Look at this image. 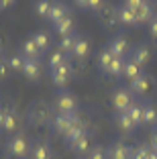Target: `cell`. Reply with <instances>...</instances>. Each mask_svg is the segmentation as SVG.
<instances>
[{"mask_svg":"<svg viewBox=\"0 0 157 159\" xmlns=\"http://www.w3.org/2000/svg\"><path fill=\"white\" fill-rule=\"evenodd\" d=\"M31 39L37 43V47L41 51H49L51 49V35L47 31H37L35 35H31Z\"/></svg>","mask_w":157,"mask_h":159,"instance_id":"obj_27","label":"cell"},{"mask_svg":"<svg viewBox=\"0 0 157 159\" xmlns=\"http://www.w3.org/2000/svg\"><path fill=\"white\" fill-rule=\"evenodd\" d=\"M53 104H47L45 100H35V102L29 106V120L33 125H51L53 120Z\"/></svg>","mask_w":157,"mask_h":159,"instance_id":"obj_1","label":"cell"},{"mask_svg":"<svg viewBox=\"0 0 157 159\" xmlns=\"http://www.w3.org/2000/svg\"><path fill=\"white\" fill-rule=\"evenodd\" d=\"M98 19H100V23L104 25V27H114V25L118 23V16H116V6L104 4L100 8V12H98Z\"/></svg>","mask_w":157,"mask_h":159,"instance_id":"obj_15","label":"cell"},{"mask_svg":"<svg viewBox=\"0 0 157 159\" xmlns=\"http://www.w3.org/2000/svg\"><path fill=\"white\" fill-rule=\"evenodd\" d=\"M78 120H80V114H55L53 120H51V129H53L55 135L63 137L65 133L72 129V125L78 122Z\"/></svg>","mask_w":157,"mask_h":159,"instance_id":"obj_6","label":"cell"},{"mask_svg":"<svg viewBox=\"0 0 157 159\" xmlns=\"http://www.w3.org/2000/svg\"><path fill=\"white\" fill-rule=\"evenodd\" d=\"M0 53H2V47H0Z\"/></svg>","mask_w":157,"mask_h":159,"instance_id":"obj_43","label":"cell"},{"mask_svg":"<svg viewBox=\"0 0 157 159\" xmlns=\"http://www.w3.org/2000/svg\"><path fill=\"white\" fill-rule=\"evenodd\" d=\"M108 49H110L112 55L116 57H122L125 59L127 55L131 57V51H133V47H131V41L125 37V35H114V37H110V41H108Z\"/></svg>","mask_w":157,"mask_h":159,"instance_id":"obj_4","label":"cell"},{"mask_svg":"<svg viewBox=\"0 0 157 159\" xmlns=\"http://www.w3.org/2000/svg\"><path fill=\"white\" fill-rule=\"evenodd\" d=\"M153 88H155V80L149 74H143L141 78L129 84V90L133 92V96H147V94H151Z\"/></svg>","mask_w":157,"mask_h":159,"instance_id":"obj_8","label":"cell"},{"mask_svg":"<svg viewBox=\"0 0 157 159\" xmlns=\"http://www.w3.org/2000/svg\"><path fill=\"white\" fill-rule=\"evenodd\" d=\"M23 75L29 80V82H39L43 75V66L41 59H27L23 67Z\"/></svg>","mask_w":157,"mask_h":159,"instance_id":"obj_11","label":"cell"},{"mask_svg":"<svg viewBox=\"0 0 157 159\" xmlns=\"http://www.w3.org/2000/svg\"><path fill=\"white\" fill-rule=\"evenodd\" d=\"M78 98L69 90H57L55 98H53V110L55 114H78Z\"/></svg>","mask_w":157,"mask_h":159,"instance_id":"obj_2","label":"cell"},{"mask_svg":"<svg viewBox=\"0 0 157 159\" xmlns=\"http://www.w3.org/2000/svg\"><path fill=\"white\" fill-rule=\"evenodd\" d=\"M141 75H143V67L139 66V63H135L133 59H125V67H122V78L127 80V82H135V80L137 78H141Z\"/></svg>","mask_w":157,"mask_h":159,"instance_id":"obj_17","label":"cell"},{"mask_svg":"<svg viewBox=\"0 0 157 159\" xmlns=\"http://www.w3.org/2000/svg\"><path fill=\"white\" fill-rule=\"evenodd\" d=\"M149 37L157 41V16L151 20V23H149Z\"/></svg>","mask_w":157,"mask_h":159,"instance_id":"obj_37","label":"cell"},{"mask_svg":"<svg viewBox=\"0 0 157 159\" xmlns=\"http://www.w3.org/2000/svg\"><path fill=\"white\" fill-rule=\"evenodd\" d=\"M49 75H51V82H53V86H55V88H59V90H63L65 86L69 84V80L74 78V67L69 66V61H67L65 66L51 70Z\"/></svg>","mask_w":157,"mask_h":159,"instance_id":"obj_7","label":"cell"},{"mask_svg":"<svg viewBox=\"0 0 157 159\" xmlns=\"http://www.w3.org/2000/svg\"><path fill=\"white\" fill-rule=\"evenodd\" d=\"M131 153H133V149L120 139L108 147V159H131Z\"/></svg>","mask_w":157,"mask_h":159,"instance_id":"obj_13","label":"cell"},{"mask_svg":"<svg viewBox=\"0 0 157 159\" xmlns=\"http://www.w3.org/2000/svg\"><path fill=\"white\" fill-rule=\"evenodd\" d=\"M0 10H2V8H0Z\"/></svg>","mask_w":157,"mask_h":159,"instance_id":"obj_44","label":"cell"},{"mask_svg":"<svg viewBox=\"0 0 157 159\" xmlns=\"http://www.w3.org/2000/svg\"><path fill=\"white\" fill-rule=\"evenodd\" d=\"M114 122L122 133H133L135 129H137V125L131 120L129 112H114Z\"/></svg>","mask_w":157,"mask_h":159,"instance_id":"obj_20","label":"cell"},{"mask_svg":"<svg viewBox=\"0 0 157 159\" xmlns=\"http://www.w3.org/2000/svg\"><path fill=\"white\" fill-rule=\"evenodd\" d=\"M106 4L104 0H90V10H94V12H100V8Z\"/></svg>","mask_w":157,"mask_h":159,"instance_id":"obj_38","label":"cell"},{"mask_svg":"<svg viewBox=\"0 0 157 159\" xmlns=\"http://www.w3.org/2000/svg\"><path fill=\"white\" fill-rule=\"evenodd\" d=\"M131 59H133L135 63H139L141 67L147 66L149 61H151V47L145 45V43H139V45H135L133 51H131Z\"/></svg>","mask_w":157,"mask_h":159,"instance_id":"obj_12","label":"cell"},{"mask_svg":"<svg viewBox=\"0 0 157 159\" xmlns=\"http://www.w3.org/2000/svg\"><path fill=\"white\" fill-rule=\"evenodd\" d=\"M153 149L149 145H137L133 147V153H131V159H151Z\"/></svg>","mask_w":157,"mask_h":159,"instance_id":"obj_32","label":"cell"},{"mask_svg":"<svg viewBox=\"0 0 157 159\" xmlns=\"http://www.w3.org/2000/svg\"><path fill=\"white\" fill-rule=\"evenodd\" d=\"M135 12H137V20H139V25H143V23H147V25H149L153 19H155V6H153L149 0H145V4H143V6H139Z\"/></svg>","mask_w":157,"mask_h":159,"instance_id":"obj_19","label":"cell"},{"mask_svg":"<svg viewBox=\"0 0 157 159\" xmlns=\"http://www.w3.org/2000/svg\"><path fill=\"white\" fill-rule=\"evenodd\" d=\"M51 2H53V0H37V2H35V12H37L41 19H49Z\"/></svg>","mask_w":157,"mask_h":159,"instance_id":"obj_33","label":"cell"},{"mask_svg":"<svg viewBox=\"0 0 157 159\" xmlns=\"http://www.w3.org/2000/svg\"><path fill=\"white\" fill-rule=\"evenodd\" d=\"M90 53V37L88 35H78V41H76V47L72 51V57L74 59H86Z\"/></svg>","mask_w":157,"mask_h":159,"instance_id":"obj_16","label":"cell"},{"mask_svg":"<svg viewBox=\"0 0 157 159\" xmlns=\"http://www.w3.org/2000/svg\"><path fill=\"white\" fill-rule=\"evenodd\" d=\"M122 67H125V59L122 57H114V61L110 63V67H108V71L106 74L108 75H122Z\"/></svg>","mask_w":157,"mask_h":159,"instance_id":"obj_34","label":"cell"},{"mask_svg":"<svg viewBox=\"0 0 157 159\" xmlns=\"http://www.w3.org/2000/svg\"><path fill=\"white\" fill-rule=\"evenodd\" d=\"M21 53H23L27 59H39L43 51L37 47V43H35L31 37H29L27 41H23V45H21Z\"/></svg>","mask_w":157,"mask_h":159,"instance_id":"obj_22","label":"cell"},{"mask_svg":"<svg viewBox=\"0 0 157 159\" xmlns=\"http://www.w3.org/2000/svg\"><path fill=\"white\" fill-rule=\"evenodd\" d=\"M116 16H118V25H122V27H139L137 12L125 4L116 6Z\"/></svg>","mask_w":157,"mask_h":159,"instance_id":"obj_10","label":"cell"},{"mask_svg":"<svg viewBox=\"0 0 157 159\" xmlns=\"http://www.w3.org/2000/svg\"><path fill=\"white\" fill-rule=\"evenodd\" d=\"M127 112H129L131 120H133L137 126H141V125H143V104L133 102V104H131V108L127 110Z\"/></svg>","mask_w":157,"mask_h":159,"instance_id":"obj_30","label":"cell"},{"mask_svg":"<svg viewBox=\"0 0 157 159\" xmlns=\"http://www.w3.org/2000/svg\"><path fill=\"white\" fill-rule=\"evenodd\" d=\"M76 41H78V35H65V37H59V49L63 53H67V55H72V51H74V47H76Z\"/></svg>","mask_w":157,"mask_h":159,"instance_id":"obj_29","label":"cell"},{"mask_svg":"<svg viewBox=\"0 0 157 159\" xmlns=\"http://www.w3.org/2000/svg\"><path fill=\"white\" fill-rule=\"evenodd\" d=\"M19 126V114L14 108H4V122H2V131L12 133Z\"/></svg>","mask_w":157,"mask_h":159,"instance_id":"obj_24","label":"cell"},{"mask_svg":"<svg viewBox=\"0 0 157 159\" xmlns=\"http://www.w3.org/2000/svg\"><path fill=\"white\" fill-rule=\"evenodd\" d=\"M25 61H27V57H25L23 53H14V55L8 57V67H10L12 71H21V74H23Z\"/></svg>","mask_w":157,"mask_h":159,"instance_id":"obj_31","label":"cell"},{"mask_svg":"<svg viewBox=\"0 0 157 159\" xmlns=\"http://www.w3.org/2000/svg\"><path fill=\"white\" fill-rule=\"evenodd\" d=\"M133 98H135L133 92L127 88L114 90V94H112V108H114V112H127L131 108V104L135 102Z\"/></svg>","mask_w":157,"mask_h":159,"instance_id":"obj_5","label":"cell"},{"mask_svg":"<svg viewBox=\"0 0 157 159\" xmlns=\"http://www.w3.org/2000/svg\"><path fill=\"white\" fill-rule=\"evenodd\" d=\"M74 4L80 10H90V0H74Z\"/></svg>","mask_w":157,"mask_h":159,"instance_id":"obj_39","label":"cell"},{"mask_svg":"<svg viewBox=\"0 0 157 159\" xmlns=\"http://www.w3.org/2000/svg\"><path fill=\"white\" fill-rule=\"evenodd\" d=\"M122 4L129 6V8H133V10H137L139 6H143V4H145V0H125Z\"/></svg>","mask_w":157,"mask_h":159,"instance_id":"obj_36","label":"cell"},{"mask_svg":"<svg viewBox=\"0 0 157 159\" xmlns=\"http://www.w3.org/2000/svg\"><path fill=\"white\" fill-rule=\"evenodd\" d=\"M29 157L31 159H53V149L47 141L39 139L31 145V151H29Z\"/></svg>","mask_w":157,"mask_h":159,"instance_id":"obj_9","label":"cell"},{"mask_svg":"<svg viewBox=\"0 0 157 159\" xmlns=\"http://www.w3.org/2000/svg\"><path fill=\"white\" fill-rule=\"evenodd\" d=\"M149 147H151L153 151H157V129H155V131H153L151 139H149Z\"/></svg>","mask_w":157,"mask_h":159,"instance_id":"obj_40","label":"cell"},{"mask_svg":"<svg viewBox=\"0 0 157 159\" xmlns=\"http://www.w3.org/2000/svg\"><path fill=\"white\" fill-rule=\"evenodd\" d=\"M2 122H4V108H0V129H2Z\"/></svg>","mask_w":157,"mask_h":159,"instance_id":"obj_42","label":"cell"},{"mask_svg":"<svg viewBox=\"0 0 157 159\" xmlns=\"http://www.w3.org/2000/svg\"><path fill=\"white\" fill-rule=\"evenodd\" d=\"M14 2H16V0H0V8H2V10H4V8H10Z\"/></svg>","mask_w":157,"mask_h":159,"instance_id":"obj_41","label":"cell"},{"mask_svg":"<svg viewBox=\"0 0 157 159\" xmlns=\"http://www.w3.org/2000/svg\"><path fill=\"white\" fill-rule=\"evenodd\" d=\"M67 53H63L59 49V47H55V49H51L49 55H47V66H49V70H55V67H61L67 63Z\"/></svg>","mask_w":157,"mask_h":159,"instance_id":"obj_18","label":"cell"},{"mask_svg":"<svg viewBox=\"0 0 157 159\" xmlns=\"http://www.w3.org/2000/svg\"><path fill=\"white\" fill-rule=\"evenodd\" d=\"M29 151H31V147H29V141L25 135H12L6 141V153L16 159H23Z\"/></svg>","mask_w":157,"mask_h":159,"instance_id":"obj_3","label":"cell"},{"mask_svg":"<svg viewBox=\"0 0 157 159\" xmlns=\"http://www.w3.org/2000/svg\"><path fill=\"white\" fill-rule=\"evenodd\" d=\"M114 57H116V55H112L108 47H104V49L98 53V66H100V70L104 71V74L108 71V67H110V63L114 61Z\"/></svg>","mask_w":157,"mask_h":159,"instance_id":"obj_28","label":"cell"},{"mask_svg":"<svg viewBox=\"0 0 157 159\" xmlns=\"http://www.w3.org/2000/svg\"><path fill=\"white\" fill-rule=\"evenodd\" d=\"M88 157L90 159H108V149L96 145V147H92V149H90V155H88Z\"/></svg>","mask_w":157,"mask_h":159,"instance_id":"obj_35","label":"cell"},{"mask_svg":"<svg viewBox=\"0 0 157 159\" xmlns=\"http://www.w3.org/2000/svg\"><path fill=\"white\" fill-rule=\"evenodd\" d=\"M84 133H88L86 131V125H84L82 120H78V122H74L72 125V129H69L67 133L63 135V141H65V145H72L76 139H80V137L84 135Z\"/></svg>","mask_w":157,"mask_h":159,"instance_id":"obj_21","label":"cell"},{"mask_svg":"<svg viewBox=\"0 0 157 159\" xmlns=\"http://www.w3.org/2000/svg\"><path fill=\"white\" fill-rule=\"evenodd\" d=\"M69 149L74 151L76 155H84V153H90V133H84L80 139H76L72 145H67Z\"/></svg>","mask_w":157,"mask_h":159,"instance_id":"obj_23","label":"cell"},{"mask_svg":"<svg viewBox=\"0 0 157 159\" xmlns=\"http://www.w3.org/2000/svg\"><path fill=\"white\" fill-rule=\"evenodd\" d=\"M53 29H55V33L59 35V37H65V35H74V16L69 14V16L61 19L59 23L53 25Z\"/></svg>","mask_w":157,"mask_h":159,"instance_id":"obj_25","label":"cell"},{"mask_svg":"<svg viewBox=\"0 0 157 159\" xmlns=\"http://www.w3.org/2000/svg\"><path fill=\"white\" fill-rule=\"evenodd\" d=\"M65 16H69V8L65 2H61V0H53L51 2V10H49V23H59L61 19H65Z\"/></svg>","mask_w":157,"mask_h":159,"instance_id":"obj_14","label":"cell"},{"mask_svg":"<svg viewBox=\"0 0 157 159\" xmlns=\"http://www.w3.org/2000/svg\"><path fill=\"white\" fill-rule=\"evenodd\" d=\"M143 125L145 126H153L157 125V106L151 102L143 104Z\"/></svg>","mask_w":157,"mask_h":159,"instance_id":"obj_26","label":"cell"}]
</instances>
